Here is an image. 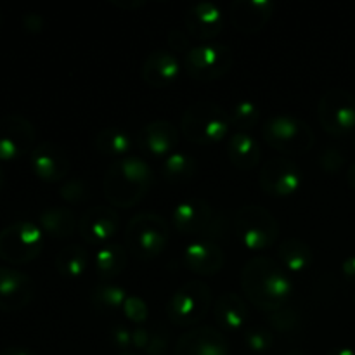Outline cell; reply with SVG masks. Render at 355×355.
<instances>
[{"label": "cell", "instance_id": "obj_1", "mask_svg": "<svg viewBox=\"0 0 355 355\" xmlns=\"http://www.w3.org/2000/svg\"><path fill=\"white\" fill-rule=\"evenodd\" d=\"M241 290L250 304L269 315L288 307L293 283L279 262L270 257H253L241 269Z\"/></svg>", "mask_w": 355, "mask_h": 355}, {"label": "cell", "instance_id": "obj_2", "mask_svg": "<svg viewBox=\"0 0 355 355\" xmlns=\"http://www.w3.org/2000/svg\"><path fill=\"white\" fill-rule=\"evenodd\" d=\"M155 182L151 166L139 156H125L107 168L103 189L107 201L118 208L141 203Z\"/></svg>", "mask_w": 355, "mask_h": 355}, {"label": "cell", "instance_id": "obj_3", "mask_svg": "<svg viewBox=\"0 0 355 355\" xmlns=\"http://www.w3.org/2000/svg\"><path fill=\"white\" fill-rule=\"evenodd\" d=\"M170 241V225L162 215L142 211L125 227V248L141 262L156 259L166 250Z\"/></svg>", "mask_w": 355, "mask_h": 355}, {"label": "cell", "instance_id": "obj_4", "mask_svg": "<svg viewBox=\"0 0 355 355\" xmlns=\"http://www.w3.org/2000/svg\"><path fill=\"white\" fill-rule=\"evenodd\" d=\"M180 130L187 141L198 146L217 144L231 130L229 113L211 101H196L184 111Z\"/></svg>", "mask_w": 355, "mask_h": 355}, {"label": "cell", "instance_id": "obj_5", "mask_svg": "<svg viewBox=\"0 0 355 355\" xmlns=\"http://www.w3.org/2000/svg\"><path fill=\"white\" fill-rule=\"evenodd\" d=\"M214 305V293L205 281L193 279L184 283L166 304V318L180 328L196 326L207 318Z\"/></svg>", "mask_w": 355, "mask_h": 355}, {"label": "cell", "instance_id": "obj_6", "mask_svg": "<svg viewBox=\"0 0 355 355\" xmlns=\"http://www.w3.org/2000/svg\"><path fill=\"white\" fill-rule=\"evenodd\" d=\"M234 231L239 243L250 252H263L276 245L279 224L269 210L257 205L241 207L234 215Z\"/></svg>", "mask_w": 355, "mask_h": 355}, {"label": "cell", "instance_id": "obj_7", "mask_svg": "<svg viewBox=\"0 0 355 355\" xmlns=\"http://www.w3.org/2000/svg\"><path fill=\"white\" fill-rule=\"evenodd\" d=\"M262 137L267 144L284 155H305L315 142L314 130L307 121L290 114H276L262 127Z\"/></svg>", "mask_w": 355, "mask_h": 355}, {"label": "cell", "instance_id": "obj_8", "mask_svg": "<svg viewBox=\"0 0 355 355\" xmlns=\"http://www.w3.org/2000/svg\"><path fill=\"white\" fill-rule=\"evenodd\" d=\"M234 66L231 49L218 42H203L184 55V69L196 82H215L227 75Z\"/></svg>", "mask_w": 355, "mask_h": 355}, {"label": "cell", "instance_id": "obj_9", "mask_svg": "<svg viewBox=\"0 0 355 355\" xmlns=\"http://www.w3.org/2000/svg\"><path fill=\"white\" fill-rule=\"evenodd\" d=\"M44 248V231L35 222H14L0 231V259L12 266H24L37 259Z\"/></svg>", "mask_w": 355, "mask_h": 355}, {"label": "cell", "instance_id": "obj_10", "mask_svg": "<svg viewBox=\"0 0 355 355\" xmlns=\"http://www.w3.org/2000/svg\"><path fill=\"white\" fill-rule=\"evenodd\" d=\"M319 123L326 134L342 137L355 128V96L342 87L326 90L319 99Z\"/></svg>", "mask_w": 355, "mask_h": 355}, {"label": "cell", "instance_id": "obj_11", "mask_svg": "<svg viewBox=\"0 0 355 355\" xmlns=\"http://www.w3.org/2000/svg\"><path fill=\"white\" fill-rule=\"evenodd\" d=\"M37 130L28 118L6 114L0 118V162H14L33 151Z\"/></svg>", "mask_w": 355, "mask_h": 355}, {"label": "cell", "instance_id": "obj_12", "mask_svg": "<svg viewBox=\"0 0 355 355\" xmlns=\"http://www.w3.org/2000/svg\"><path fill=\"white\" fill-rule=\"evenodd\" d=\"M302 170L288 158H272L260 170V187L274 198H290L302 187Z\"/></svg>", "mask_w": 355, "mask_h": 355}, {"label": "cell", "instance_id": "obj_13", "mask_svg": "<svg viewBox=\"0 0 355 355\" xmlns=\"http://www.w3.org/2000/svg\"><path fill=\"white\" fill-rule=\"evenodd\" d=\"M30 165L35 177L47 184L64 180L71 168L68 151L52 141H44L35 146L33 151L30 153Z\"/></svg>", "mask_w": 355, "mask_h": 355}, {"label": "cell", "instance_id": "obj_14", "mask_svg": "<svg viewBox=\"0 0 355 355\" xmlns=\"http://www.w3.org/2000/svg\"><path fill=\"white\" fill-rule=\"evenodd\" d=\"M120 229V215L110 207L87 208L78 220V232L87 245H107Z\"/></svg>", "mask_w": 355, "mask_h": 355}, {"label": "cell", "instance_id": "obj_15", "mask_svg": "<svg viewBox=\"0 0 355 355\" xmlns=\"http://www.w3.org/2000/svg\"><path fill=\"white\" fill-rule=\"evenodd\" d=\"M35 283L28 274L12 267H0V312H17L31 304Z\"/></svg>", "mask_w": 355, "mask_h": 355}, {"label": "cell", "instance_id": "obj_16", "mask_svg": "<svg viewBox=\"0 0 355 355\" xmlns=\"http://www.w3.org/2000/svg\"><path fill=\"white\" fill-rule=\"evenodd\" d=\"M175 355H231L227 336L211 326H198L179 338Z\"/></svg>", "mask_w": 355, "mask_h": 355}, {"label": "cell", "instance_id": "obj_17", "mask_svg": "<svg viewBox=\"0 0 355 355\" xmlns=\"http://www.w3.org/2000/svg\"><path fill=\"white\" fill-rule=\"evenodd\" d=\"M172 222L180 234L203 238L214 222V208L203 198H187L173 208Z\"/></svg>", "mask_w": 355, "mask_h": 355}, {"label": "cell", "instance_id": "obj_18", "mask_svg": "<svg viewBox=\"0 0 355 355\" xmlns=\"http://www.w3.org/2000/svg\"><path fill=\"white\" fill-rule=\"evenodd\" d=\"M137 146L146 155L166 158L179 146V130L168 120L149 121L137 132Z\"/></svg>", "mask_w": 355, "mask_h": 355}, {"label": "cell", "instance_id": "obj_19", "mask_svg": "<svg viewBox=\"0 0 355 355\" xmlns=\"http://www.w3.org/2000/svg\"><path fill=\"white\" fill-rule=\"evenodd\" d=\"M182 263L196 276H215L225 263L224 250L211 239L200 238L189 243L182 253Z\"/></svg>", "mask_w": 355, "mask_h": 355}, {"label": "cell", "instance_id": "obj_20", "mask_svg": "<svg viewBox=\"0 0 355 355\" xmlns=\"http://www.w3.org/2000/svg\"><path fill=\"white\" fill-rule=\"evenodd\" d=\"M274 9L269 0H236L231 3V23L239 33H259L272 19Z\"/></svg>", "mask_w": 355, "mask_h": 355}, {"label": "cell", "instance_id": "obj_21", "mask_svg": "<svg viewBox=\"0 0 355 355\" xmlns=\"http://www.w3.org/2000/svg\"><path fill=\"white\" fill-rule=\"evenodd\" d=\"M184 23H186L187 31L194 38L210 42L222 33V28H224V14H222V9L217 3L198 2L193 3L186 10Z\"/></svg>", "mask_w": 355, "mask_h": 355}, {"label": "cell", "instance_id": "obj_22", "mask_svg": "<svg viewBox=\"0 0 355 355\" xmlns=\"http://www.w3.org/2000/svg\"><path fill=\"white\" fill-rule=\"evenodd\" d=\"M142 80L153 89H166L179 80L180 61L170 51L151 52L142 64Z\"/></svg>", "mask_w": 355, "mask_h": 355}, {"label": "cell", "instance_id": "obj_23", "mask_svg": "<svg viewBox=\"0 0 355 355\" xmlns=\"http://www.w3.org/2000/svg\"><path fill=\"white\" fill-rule=\"evenodd\" d=\"M248 307L239 295L227 291L222 293L214 304V318L220 326V331L238 333L248 324Z\"/></svg>", "mask_w": 355, "mask_h": 355}, {"label": "cell", "instance_id": "obj_24", "mask_svg": "<svg viewBox=\"0 0 355 355\" xmlns=\"http://www.w3.org/2000/svg\"><path fill=\"white\" fill-rule=\"evenodd\" d=\"M227 156L234 168L246 172L259 166L262 159V148L253 135L234 132L227 141Z\"/></svg>", "mask_w": 355, "mask_h": 355}, {"label": "cell", "instance_id": "obj_25", "mask_svg": "<svg viewBox=\"0 0 355 355\" xmlns=\"http://www.w3.org/2000/svg\"><path fill=\"white\" fill-rule=\"evenodd\" d=\"M277 259L288 274H302L314 263V252L300 238H286L279 243Z\"/></svg>", "mask_w": 355, "mask_h": 355}, {"label": "cell", "instance_id": "obj_26", "mask_svg": "<svg viewBox=\"0 0 355 355\" xmlns=\"http://www.w3.org/2000/svg\"><path fill=\"white\" fill-rule=\"evenodd\" d=\"M38 225L44 234L55 239H64L75 234L78 229V220L69 208L49 207L38 217Z\"/></svg>", "mask_w": 355, "mask_h": 355}, {"label": "cell", "instance_id": "obj_27", "mask_svg": "<svg viewBox=\"0 0 355 355\" xmlns=\"http://www.w3.org/2000/svg\"><path fill=\"white\" fill-rule=\"evenodd\" d=\"M127 260L128 252L123 245L107 243L97 250L96 257H94V269L101 279L110 281L123 272L127 267Z\"/></svg>", "mask_w": 355, "mask_h": 355}, {"label": "cell", "instance_id": "obj_28", "mask_svg": "<svg viewBox=\"0 0 355 355\" xmlns=\"http://www.w3.org/2000/svg\"><path fill=\"white\" fill-rule=\"evenodd\" d=\"M94 148L99 155L113 156V158H125L134 148L132 137L125 130L118 127H106L94 139Z\"/></svg>", "mask_w": 355, "mask_h": 355}, {"label": "cell", "instance_id": "obj_29", "mask_svg": "<svg viewBox=\"0 0 355 355\" xmlns=\"http://www.w3.org/2000/svg\"><path fill=\"white\" fill-rule=\"evenodd\" d=\"M87 266H89V253L82 245H76V243L59 250L54 260L55 270L64 279H78L85 272Z\"/></svg>", "mask_w": 355, "mask_h": 355}, {"label": "cell", "instance_id": "obj_30", "mask_svg": "<svg viewBox=\"0 0 355 355\" xmlns=\"http://www.w3.org/2000/svg\"><path fill=\"white\" fill-rule=\"evenodd\" d=\"M162 173L168 184L182 186V184L191 182L196 175V159L187 153L175 151L165 158Z\"/></svg>", "mask_w": 355, "mask_h": 355}, {"label": "cell", "instance_id": "obj_31", "mask_svg": "<svg viewBox=\"0 0 355 355\" xmlns=\"http://www.w3.org/2000/svg\"><path fill=\"white\" fill-rule=\"evenodd\" d=\"M128 298L127 290L123 286H118L113 283H103L97 284L90 291V304L97 309V311L113 312L123 309L125 300Z\"/></svg>", "mask_w": 355, "mask_h": 355}, {"label": "cell", "instance_id": "obj_32", "mask_svg": "<svg viewBox=\"0 0 355 355\" xmlns=\"http://www.w3.org/2000/svg\"><path fill=\"white\" fill-rule=\"evenodd\" d=\"M227 113L231 127H234L238 132H243V134H248L250 130H253L259 125L260 118H262L260 106L255 101L250 99H243L234 103L231 111H227Z\"/></svg>", "mask_w": 355, "mask_h": 355}, {"label": "cell", "instance_id": "obj_33", "mask_svg": "<svg viewBox=\"0 0 355 355\" xmlns=\"http://www.w3.org/2000/svg\"><path fill=\"white\" fill-rule=\"evenodd\" d=\"M274 335L270 329L260 328H246L245 329V343L250 352L253 354H267L274 347Z\"/></svg>", "mask_w": 355, "mask_h": 355}, {"label": "cell", "instance_id": "obj_34", "mask_svg": "<svg viewBox=\"0 0 355 355\" xmlns=\"http://www.w3.org/2000/svg\"><path fill=\"white\" fill-rule=\"evenodd\" d=\"M267 324L270 326V331L293 333L300 324V314L290 307L279 309V311L267 315Z\"/></svg>", "mask_w": 355, "mask_h": 355}, {"label": "cell", "instance_id": "obj_35", "mask_svg": "<svg viewBox=\"0 0 355 355\" xmlns=\"http://www.w3.org/2000/svg\"><path fill=\"white\" fill-rule=\"evenodd\" d=\"M170 345V331L163 322H153L149 328V342L146 347V355H166Z\"/></svg>", "mask_w": 355, "mask_h": 355}, {"label": "cell", "instance_id": "obj_36", "mask_svg": "<svg viewBox=\"0 0 355 355\" xmlns=\"http://www.w3.org/2000/svg\"><path fill=\"white\" fill-rule=\"evenodd\" d=\"M121 311H123L125 318H127L128 321L134 322V324L137 326H142L149 319L148 304H146L141 297H137V295H128Z\"/></svg>", "mask_w": 355, "mask_h": 355}, {"label": "cell", "instance_id": "obj_37", "mask_svg": "<svg viewBox=\"0 0 355 355\" xmlns=\"http://www.w3.org/2000/svg\"><path fill=\"white\" fill-rule=\"evenodd\" d=\"M62 200L69 205H80L89 200V187L82 179H69L59 189Z\"/></svg>", "mask_w": 355, "mask_h": 355}, {"label": "cell", "instance_id": "obj_38", "mask_svg": "<svg viewBox=\"0 0 355 355\" xmlns=\"http://www.w3.org/2000/svg\"><path fill=\"white\" fill-rule=\"evenodd\" d=\"M345 155H343L342 151H340L338 148H333V146H329V148H326L324 151L321 153V156H319V163H321V168L324 170L326 173H336L340 172V170L345 166Z\"/></svg>", "mask_w": 355, "mask_h": 355}, {"label": "cell", "instance_id": "obj_39", "mask_svg": "<svg viewBox=\"0 0 355 355\" xmlns=\"http://www.w3.org/2000/svg\"><path fill=\"white\" fill-rule=\"evenodd\" d=\"M110 338L113 342V345L118 350H121V354L128 352L132 349V329H128L125 324L111 326Z\"/></svg>", "mask_w": 355, "mask_h": 355}, {"label": "cell", "instance_id": "obj_40", "mask_svg": "<svg viewBox=\"0 0 355 355\" xmlns=\"http://www.w3.org/2000/svg\"><path fill=\"white\" fill-rule=\"evenodd\" d=\"M166 42H168V47L172 54H184V52H189V38L184 33L182 30H170L166 35Z\"/></svg>", "mask_w": 355, "mask_h": 355}, {"label": "cell", "instance_id": "obj_41", "mask_svg": "<svg viewBox=\"0 0 355 355\" xmlns=\"http://www.w3.org/2000/svg\"><path fill=\"white\" fill-rule=\"evenodd\" d=\"M21 23H23V28L28 31V33H40V31L44 30L45 21L40 14L28 12V14H24L23 19H21Z\"/></svg>", "mask_w": 355, "mask_h": 355}, {"label": "cell", "instance_id": "obj_42", "mask_svg": "<svg viewBox=\"0 0 355 355\" xmlns=\"http://www.w3.org/2000/svg\"><path fill=\"white\" fill-rule=\"evenodd\" d=\"M149 342V328L144 326H137L135 329H132V349L139 350V352H144L146 347Z\"/></svg>", "mask_w": 355, "mask_h": 355}, {"label": "cell", "instance_id": "obj_43", "mask_svg": "<svg viewBox=\"0 0 355 355\" xmlns=\"http://www.w3.org/2000/svg\"><path fill=\"white\" fill-rule=\"evenodd\" d=\"M340 270H342L343 279L349 281V283H355V255L347 257V259L342 262Z\"/></svg>", "mask_w": 355, "mask_h": 355}, {"label": "cell", "instance_id": "obj_44", "mask_svg": "<svg viewBox=\"0 0 355 355\" xmlns=\"http://www.w3.org/2000/svg\"><path fill=\"white\" fill-rule=\"evenodd\" d=\"M113 6H116L118 9H123V10H137L141 9V7L146 6L144 0H110Z\"/></svg>", "mask_w": 355, "mask_h": 355}, {"label": "cell", "instance_id": "obj_45", "mask_svg": "<svg viewBox=\"0 0 355 355\" xmlns=\"http://www.w3.org/2000/svg\"><path fill=\"white\" fill-rule=\"evenodd\" d=\"M0 355H38L37 352H33L28 347H21V345H12V347H6V349L0 350Z\"/></svg>", "mask_w": 355, "mask_h": 355}, {"label": "cell", "instance_id": "obj_46", "mask_svg": "<svg viewBox=\"0 0 355 355\" xmlns=\"http://www.w3.org/2000/svg\"><path fill=\"white\" fill-rule=\"evenodd\" d=\"M326 355H355V350L349 349V347H335V349L328 350Z\"/></svg>", "mask_w": 355, "mask_h": 355}, {"label": "cell", "instance_id": "obj_47", "mask_svg": "<svg viewBox=\"0 0 355 355\" xmlns=\"http://www.w3.org/2000/svg\"><path fill=\"white\" fill-rule=\"evenodd\" d=\"M345 179H347V184H349V186L355 191V163H352V165L347 168Z\"/></svg>", "mask_w": 355, "mask_h": 355}, {"label": "cell", "instance_id": "obj_48", "mask_svg": "<svg viewBox=\"0 0 355 355\" xmlns=\"http://www.w3.org/2000/svg\"><path fill=\"white\" fill-rule=\"evenodd\" d=\"M3 182H6V170H3V166L0 165V191H2Z\"/></svg>", "mask_w": 355, "mask_h": 355}, {"label": "cell", "instance_id": "obj_49", "mask_svg": "<svg viewBox=\"0 0 355 355\" xmlns=\"http://www.w3.org/2000/svg\"><path fill=\"white\" fill-rule=\"evenodd\" d=\"M284 355H309V354L304 352V350H290V352H286Z\"/></svg>", "mask_w": 355, "mask_h": 355}, {"label": "cell", "instance_id": "obj_50", "mask_svg": "<svg viewBox=\"0 0 355 355\" xmlns=\"http://www.w3.org/2000/svg\"><path fill=\"white\" fill-rule=\"evenodd\" d=\"M118 355H139V354H134V352H123V354H118Z\"/></svg>", "mask_w": 355, "mask_h": 355}, {"label": "cell", "instance_id": "obj_51", "mask_svg": "<svg viewBox=\"0 0 355 355\" xmlns=\"http://www.w3.org/2000/svg\"><path fill=\"white\" fill-rule=\"evenodd\" d=\"M0 24H2V10H0Z\"/></svg>", "mask_w": 355, "mask_h": 355}, {"label": "cell", "instance_id": "obj_52", "mask_svg": "<svg viewBox=\"0 0 355 355\" xmlns=\"http://www.w3.org/2000/svg\"><path fill=\"white\" fill-rule=\"evenodd\" d=\"M354 305H355V293H354Z\"/></svg>", "mask_w": 355, "mask_h": 355}]
</instances>
